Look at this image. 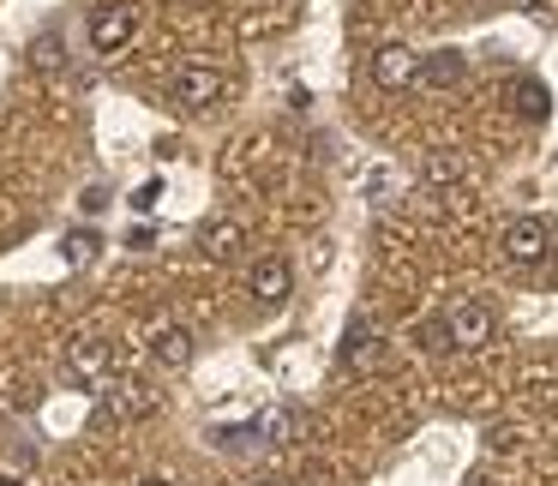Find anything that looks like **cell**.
<instances>
[{
    "label": "cell",
    "mask_w": 558,
    "mask_h": 486,
    "mask_svg": "<svg viewBox=\"0 0 558 486\" xmlns=\"http://www.w3.org/2000/svg\"><path fill=\"white\" fill-rule=\"evenodd\" d=\"M138 486H174V481H162V474H145V481H138Z\"/></svg>",
    "instance_id": "cell-20"
},
{
    "label": "cell",
    "mask_w": 558,
    "mask_h": 486,
    "mask_svg": "<svg viewBox=\"0 0 558 486\" xmlns=\"http://www.w3.org/2000/svg\"><path fill=\"white\" fill-rule=\"evenodd\" d=\"M97 234H90V229H73V234H66V246H61V253H66V265H90V258H97Z\"/></svg>",
    "instance_id": "cell-15"
},
{
    "label": "cell",
    "mask_w": 558,
    "mask_h": 486,
    "mask_svg": "<svg viewBox=\"0 0 558 486\" xmlns=\"http://www.w3.org/2000/svg\"><path fill=\"white\" fill-rule=\"evenodd\" d=\"M169 97L181 102L186 114H198V109H210V102L222 97V73H217V66H205V61H186V66H174Z\"/></svg>",
    "instance_id": "cell-1"
},
{
    "label": "cell",
    "mask_w": 558,
    "mask_h": 486,
    "mask_svg": "<svg viewBox=\"0 0 558 486\" xmlns=\"http://www.w3.org/2000/svg\"><path fill=\"white\" fill-rule=\"evenodd\" d=\"M445 325H450V342H457V349H486V342H493V313H486L481 301H457L445 313Z\"/></svg>",
    "instance_id": "cell-7"
},
{
    "label": "cell",
    "mask_w": 558,
    "mask_h": 486,
    "mask_svg": "<svg viewBox=\"0 0 558 486\" xmlns=\"http://www.w3.org/2000/svg\"><path fill=\"white\" fill-rule=\"evenodd\" d=\"M157 198H162V181H145L133 193V210H157Z\"/></svg>",
    "instance_id": "cell-19"
},
{
    "label": "cell",
    "mask_w": 558,
    "mask_h": 486,
    "mask_svg": "<svg viewBox=\"0 0 558 486\" xmlns=\"http://www.w3.org/2000/svg\"><path fill=\"white\" fill-rule=\"evenodd\" d=\"M421 78V54L409 49V42H385V49L373 54V85L378 90H402Z\"/></svg>",
    "instance_id": "cell-6"
},
{
    "label": "cell",
    "mask_w": 558,
    "mask_h": 486,
    "mask_svg": "<svg viewBox=\"0 0 558 486\" xmlns=\"http://www.w3.org/2000/svg\"><path fill=\"white\" fill-rule=\"evenodd\" d=\"M145 414H157V390L138 385V378H133V385H121L109 402H102L97 421H145Z\"/></svg>",
    "instance_id": "cell-11"
},
{
    "label": "cell",
    "mask_w": 558,
    "mask_h": 486,
    "mask_svg": "<svg viewBox=\"0 0 558 486\" xmlns=\"http://www.w3.org/2000/svg\"><path fill=\"white\" fill-rule=\"evenodd\" d=\"M385 337H378V325H361V318H354L349 330H342V366H349V373H385Z\"/></svg>",
    "instance_id": "cell-5"
},
{
    "label": "cell",
    "mask_w": 558,
    "mask_h": 486,
    "mask_svg": "<svg viewBox=\"0 0 558 486\" xmlns=\"http://www.w3.org/2000/svg\"><path fill=\"white\" fill-rule=\"evenodd\" d=\"M253 486H282V481H253Z\"/></svg>",
    "instance_id": "cell-23"
},
{
    "label": "cell",
    "mask_w": 558,
    "mask_h": 486,
    "mask_svg": "<svg viewBox=\"0 0 558 486\" xmlns=\"http://www.w3.org/2000/svg\"><path fill=\"white\" fill-rule=\"evenodd\" d=\"M109 342L102 337H73L66 342V378H78V385H97L102 373H109Z\"/></svg>",
    "instance_id": "cell-9"
},
{
    "label": "cell",
    "mask_w": 558,
    "mask_h": 486,
    "mask_svg": "<svg viewBox=\"0 0 558 486\" xmlns=\"http://www.w3.org/2000/svg\"><path fill=\"white\" fill-rule=\"evenodd\" d=\"M193 330L186 325H157L150 330V361L162 366V373H181V366H193Z\"/></svg>",
    "instance_id": "cell-8"
},
{
    "label": "cell",
    "mask_w": 558,
    "mask_h": 486,
    "mask_svg": "<svg viewBox=\"0 0 558 486\" xmlns=\"http://www.w3.org/2000/svg\"><path fill=\"white\" fill-rule=\"evenodd\" d=\"M294 426H301V414H294V409H270L265 421H258V438H265V445H289Z\"/></svg>",
    "instance_id": "cell-14"
},
{
    "label": "cell",
    "mask_w": 558,
    "mask_h": 486,
    "mask_svg": "<svg viewBox=\"0 0 558 486\" xmlns=\"http://www.w3.org/2000/svg\"><path fill=\"white\" fill-rule=\"evenodd\" d=\"M31 61H37L43 73H54V66H61V37H54V31H43L37 49H31Z\"/></svg>",
    "instance_id": "cell-17"
},
{
    "label": "cell",
    "mask_w": 558,
    "mask_h": 486,
    "mask_svg": "<svg viewBox=\"0 0 558 486\" xmlns=\"http://www.w3.org/2000/svg\"><path fill=\"white\" fill-rule=\"evenodd\" d=\"M246 294H253L258 306H282V301H289V294H294L289 258H277V253L253 258V270H246Z\"/></svg>",
    "instance_id": "cell-4"
},
{
    "label": "cell",
    "mask_w": 558,
    "mask_h": 486,
    "mask_svg": "<svg viewBox=\"0 0 558 486\" xmlns=\"http://www.w3.org/2000/svg\"><path fill=\"white\" fill-rule=\"evenodd\" d=\"M0 486H25V481H19V474H0Z\"/></svg>",
    "instance_id": "cell-21"
},
{
    "label": "cell",
    "mask_w": 558,
    "mask_h": 486,
    "mask_svg": "<svg viewBox=\"0 0 558 486\" xmlns=\"http://www.w3.org/2000/svg\"><path fill=\"white\" fill-rule=\"evenodd\" d=\"M241 241H246L241 222H229V217H222V222H205V253H210V258H234V253H241Z\"/></svg>",
    "instance_id": "cell-13"
},
{
    "label": "cell",
    "mask_w": 558,
    "mask_h": 486,
    "mask_svg": "<svg viewBox=\"0 0 558 486\" xmlns=\"http://www.w3.org/2000/svg\"><path fill=\"white\" fill-rule=\"evenodd\" d=\"M505 258L510 265H546V258H553V222L546 217H517L505 229Z\"/></svg>",
    "instance_id": "cell-3"
},
{
    "label": "cell",
    "mask_w": 558,
    "mask_h": 486,
    "mask_svg": "<svg viewBox=\"0 0 558 486\" xmlns=\"http://www.w3.org/2000/svg\"><path fill=\"white\" fill-rule=\"evenodd\" d=\"M553 277H558V241H553Z\"/></svg>",
    "instance_id": "cell-22"
},
{
    "label": "cell",
    "mask_w": 558,
    "mask_h": 486,
    "mask_svg": "<svg viewBox=\"0 0 558 486\" xmlns=\"http://www.w3.org/2000/svg\"><path fill=\"white\" fill-rule=\"evenodd\" d=\"M421 349H426V354L457 349V342H450V325H445V318H426V325H421Z\"/></svg>",
    "instance_id": "cell-16"
},
{
    "label": "cell",
    "mask_w": 558,
    "mask_h": 486,
    "mask_svg": "<svg viewBox=\"0 0 558 486\" xmlns=\"http://www.w3.org/2000/svg\"><path fill=\"white\" fill-rule=\"evenodd\" d=\"M133 37H138V13L126 7V0H109V7L90 13V49L97 54H121Z\"/></svg>",
    "instance_id": "cell-2"
},
{
    "label": "cell",
    "mask_w": 558,
    "mask_h": 486,
    "mask_svg": "<svg viewBox=\"0 0 558 486\" xmlns=\"http://www.w3.org/2000/svg\"><path fill=\"white\" fill-rule=\"evenodd\" d=\"M426 181H462V162H450V157H433V162H426Z\"/></svg>",
    "instance_id": "cell-18"
},
{
    "label": "cell",
    "mask_w": 558,
    "mask_h": 486,
    "mask_svg": "<svg viewBox=\"0 0 558 486\" xmlns=\"http://www.w3.org/2000/svg\"><path fill=\"white\" fill-rule=\"evenodd\" d=\"M510 109H517L522 121H546V114H553V90H546L541 78H517V85H510Z\"/></svg>",
    "instance_id": "cell-12"
},
{
    "label": "cell",
    "mask_w": 558,
    "mask_h": 486,
    "mask_svg": "<svg viewBox=\"0 0 558 486\" xmlns=\"http://www.w3.org/2000/svg\"><path fill=\"white\" fill-rule=\"evenodd\" d=\"M462 78H469V54H462V49H433V54H421V85H426V90H457Z\"/></svg>",
    "instance_id": "cell-10"
},
{
    "label": "cell",
    "mask_w": 558,
    "mask_h": 486,
    "mask_svg": "<svg viewBox=\"0 0 558 486\" xmlns=\"http://www.w3.org/2000/svg\"><path fill=\"white\" fill-rule=\"evenodd\" d=\"M469 486H486V481H481V474H474V481H469Z\"/></svg>",
    "instance_id": "cell-24"
}]
</instances>
